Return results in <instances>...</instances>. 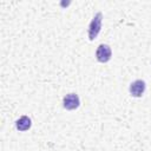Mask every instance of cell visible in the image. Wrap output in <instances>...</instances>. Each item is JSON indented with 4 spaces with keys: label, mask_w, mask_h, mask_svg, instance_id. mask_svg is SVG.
Here are the masks:
<instances>
[{
    "label": "cell",
    "mask_w": 151,
    "mask_h": 151,
    "mask_svg": "<svg viewBox=\"0 0 151 151\" xmlns=\"http://www.w3.org/2000/svg\"><path fill=\"white\" fill-rule=\"evenodd\" d=\"M32 126V120L28 116H21L19 119L15 120V129L20 132H25L29 130Z\"/></svg>",
    "instance_id": "obj_5"
},
{
    "label": "cell",
    "mask_w": 151,
    "mask_h": 151,
    "mask_svg": "<svg viewBox=\"0 0 151 151\" xmlns=\"http://www.w3.org/2000/svg\"><path fill=\"white\" fill-rule=\"evenodd\" d=\"M145 88H146V84L144 80L142 79H136L134 81H132L129 86V92L132 97L134 98H140L144 92H145Z\"/></svg>",
    "instance_id": "obj_4"
},
{
    "label": "cell",
    "mask_w": 151,
    "mask_h": 151,
    "mask_svg": "<svg viewBox=\"0 0 151 151\" xmlns=\"http://www.w3.org/2000/svg\"><path fill=\"white\" fill-rule=\"evenodd\" d=\"M63 106L65 110L68 111H73L77 110L80 106V99L79 96L77 93H67L64 98H63Z\"/></svg>",
    "instance_id": "obj_3"
},
{
    "label": "cell",
    "mask_w": 151,
    "mask_h": 151,
    "mask_svg": "<svg viewBox=\"0 0 151 151\" xmlns=\"http://www.w3.org/2000/svg\"><path fill=\"white\" fill-rule=\"evenodd\" d=\"M112 58V51L111 47L106 44H100L96 50V59L99 63H107Z\"/></svg>",
    "instance_id": "obj_2"
},
{
    "label": "cell",
    "mask_w": 151,
    "mask_h": 151,
    "mask_svg": "<svg viewBox=\"0 0 151 151\" xmlns=\"http://www.w3.org/2000/svg\"><path fill=\"white\" fill-rule=\"evenodd\" d=\"M101 21H103V13L101 12L96 13L94 17L92 18V20L90 21L88 28H87V35H88V39L91 41L98 37V34L101 29Z\"/></svg>",
    "instance_id": "obj_1"
}]
</instances>
